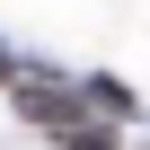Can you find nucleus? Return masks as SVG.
<instances>
[{
  "instance_id": "f257e3e1",
  "label": "nucleus",
  "mask_w": 150,
  "mask_h": 150,
  "mask_svg": "<svg viewBox=\"0 0 150 150\" xmlns=\"http://www.w3.org/2000/svg\"><path fill=\"white\" fill-rule=\"evenodd\" d=\"M18 115L35 124V132H53L62 150H115V132L80 106V97H71V88H53V80H27V71H18Z\"/></svg>"
},
{
  "instance_id": "f03ea898",
  "label": "nucleus",
  "mask_w": 150,
  "mask_h": 150,
  "mask_svg": "<svg viewBox=\"0 0 150 150\" xmlns=\"http://www.w3.org/2000/svg\"><path fill=\"white\" fill-rule=\"evenodd\" d=\"M88 97H97L106 115H132V88H115V80H88Z\"/></svg>"
}]
</instances>
